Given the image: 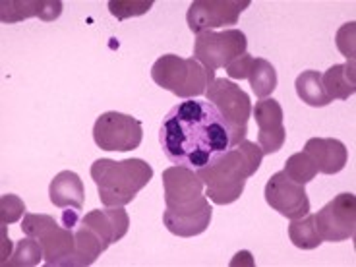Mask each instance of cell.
Returning a JSON list of instances; mask_svg holds the SVG:
<instances>
[{"mask_svg":"<svg viewBox=\"0 0 356 267\" xmlns=\"http://www.w3.org/2000/svg\"><path fill=\"white\" fill-rule=\"evenodd\" d=\"M163 155L180 167L200 170L234 147L221 113L204 99H186L165 115L159 128Z\"/></svg>","mask_w":356,"mask_h":267,"instance_id":"1","label":"cell"},{"mask_svg":"<svg viewBox=\"0 0 356 267\" xmlns=\"http://www.w3.org/2000/svg\"><path fill=\"white\" fill-rule=\"evenodd\" d=\"M261 159L264 152L258 143L242 140L211 165L196 170L207 186L205 197L217 205L234 204L242 196L246 180L258 172Z\"/></svg>","mask_w":356,"mask_h":267,"instance_id":"2","label":"cell"},{"mask_svg":"<svg viewBox=\"0 0 356 267\" xmlns=\"http://www.w3.org/2000/svg\"><path fill=\"white\" fill-rule=\"evenodd\" d=\"M91 178L105 207H124L149 184L153 169L143 159H97L91 165Z\"/></svg>","mask_w":356,"mask_h":267,"instance_id":"3","label":"cell"},{"mask_svg":"<svg viewBox=\"0 0 356 267\" xmlns=\"http://www.w3.org/2000/svg\"><path fill=\"white\" fill-rule=\"evenodd\" d=\"M152 78L159 88L167 89L180 99L205 95L207 86L215 80V72L207 70L194 58L178 54H163L152 68Z\"/></svg>","mask_w":356,"mask_h":267,"instance_id":"4","label":"cell"},{"mask_svg":"<svg viewBox=\"0 0 356 267\" xmlns=\"http://www.w3.org/2000/svg\"><path fill=\"white\" fill-rule=\"evenodd\" d=\"M22 231L41 244L47 266L72 267L76 256V234L74 229L64 227L60 219L56 221L51 215L27 213L24 215Z\"/></svg>","mask_w":356,"mask_h":267,"instance_id":"5","label":"cell"},{"mask_svg":"<svg viewBox=\"0 0 356 267\" xmlns=\"http://www.w3.org/2000/svg\"><path fill=\"white\" fill-rule=\"evenodd\" d=\"M205 97L221 113L225 122L229 124L234 143L246 140L250 116H252V101L248 93L242 91L234 81L215 78L205 89Z\"/></svg>","mask_w":356,"mask_h":267,"instance_id":"6","label":"cell"},{"mask_svg":"<svg viewBox=\"0 0 356 267\" xmlns=\"http://www.w3.org/2000/svg\"><path fill=\"white\" fill-rule=\"evenodd\" d=\"M248 39L241 29H225V31H204L196 37L194 43V60L207 70L227 68L246 54Z\"/></svg>","mask_w":356,"mask_h":267,"instance_id":"7","label":"cell"},{"mask_svg":"<svg viewBox=\"0 0 356 267\" xmlns=\"http://www.w3.org/2000/svg\"><path fill=\"white\" fill-rule=\"evenodd\" d=\"M143 140L142 122L116 111L103 113L93 124V142L103 152H132Z\"/></svg>","mask_w":356,"mask_h":267,"instance_id":"8","label":"cell"},{"mask_svg":"<svg viewBox=\"0 0 356 267\" xmlns=\"http://www.w3.org/2000/svg\"><path fill=\"white\" fill-rule=\"evenodd\" d=\"M314 222L321 241L345 242L355 236L356 231V197L355 194H339L330 204L323 205L314 215Z\"/></svg>","mask_w":356,"mask_h":267,"instance_id":"9","label":"cell"},{"mask_svg":"<svg viewBox=\"0 0 356 267\" xmlns=\"http://www.w3.org/2000/svg\"><path fill=\"white\" fill-rule=\"evenodd\" d=\"M248 6L250 0H196L188 8L186 24L196 35L215 27L236 26Z\"/></svg>","mask_w":356,"mask_h":267,"instance_id":"10","label":"cell"},{"mask_svg":"<svg viewBox=\"0 0 356 267\" xmlns=\"http://www.w3.org/2000/svg\"><path fill=\"white\" fill-rule=\"evenodd\" d=\"M264 196H266L267 205L273 211L291 221L310 213V200L306 194V188L293 182L283 170L275 172L267 180Z\"/></svg>","mask_w":356,"mask_h":267,"instance_id":"11","label":"cell"},{"mask_svg":"<svg viewBox=\"0 0 356 267\" xmlns=\"http://www.w3.org/2000/svg\"><path fill=\"white\" fill-rule=\"evenodd\" d=\"M213 217V209L205 196L197 197L196 202L178 207H167L163 213V222L167 231L180 238H192L207 231Z\"/></svg>","mask_w":356,"mask_h":267,"instance_id":"12","label":"cell"},{"mask_svg":"<svg viewBox=\"0 0 356 267\" xmlns=\"http://www.w3.org/2000/svg\"><path fill=\"white\" fill-rule=\"evenodd\" d=\"M259 128L258 145L264 155H271L283 149L286 140V130L283 126V108L275 99H259L256 107L252 108Z\"/></svg>","mask_w":356,"mask_h":267,"instance_id":"13","label":"cell"},{"mask_svg":"<svg viewBox=\"0 0 356 267\" xmlns=\"http://www.w3.org/2000/svg\"><path fill=\"white\" fill-rule=\"evenodd\" d=\"M163 194L167 207H178L196 202L197 197L204 196V182L197 177L196 170L172 165L169 169L163 170Z\"/></svg>","mask_w":356,"mask_h":267,"instance_id":"14","label":"cell"},{"mask_svg":"<svg viewBox=\"0 0 356 267\" xmlns=\"http://www.w3.org/2000/svg\"><path fill=\"white\" fill-rule=\"evenodd\" d=\"M81 222L97 234L105 246L122 241L130 229V217L122 207L93 209L81 217Z\"/></svg>","mask_w":356,"mask_h":267,"instance_id":"15","label":"cell"},{"mask_svg":"<svg viewBox=\"0 0 356 267\" xmlns=\"http://www.w3.org/2000/svg\"><path fill=\"white\" fill-rule=\"evenodd\" d=\"M304 152L310 155L321 175H337L345 169L348 159L345 143L335 138H312L304 145Z\"/></svg>","mask_w":356,"mask_h":267,"instance_id":"16","label":"cell"},{"mask_svg":"<svg viewBox=\"0 0 356 267\" xmlns=\"http://www.w3.org/2000/svg\"><path fill=\"white\" fill-rule=\"evenodd\" d=\"M63 14V2L58 0H26V2H18V0H10V2H2L0 4V19L4 24H16L22 19L27 18H41L44 22H53V19L60 18Z\"/></svg>","mask_w":356,"mask_h":267,"instance_id":"17","label":"cell"},{"mask_svg":"<svg viewBox=\"0 0 356 267\" xmlns=\"http://www.w3.org/2000/svg\"><path fill=\"white\" fill-rule=\"evenodd\" d=\"M49 197H51V204L60 207V209L74 207V209L81 211L83 202H86V188H83V182L76 172L63 170L51 180Z\"/></svg>","mask_w":356,"mask_h":267,"instance_id":"18","label":"cell"},{"mask_svg":"<svg viewBox=\"0 0 356 267\" xmlns=\"http://www.w3.org/2000/svg\"><path fill=\"white\" fill-rule=\"evenodd\" d=\"M356 74H355V60H348L347 64H333L325 74H321L323 88L327 91L333 101H347L353 97L356 91Z\"/></svg>","mask_w":356,"mask_h":267,"instance_id":"19","label":"cell"},{"mask_svg":"<svg viewBox=\"0 0 356 267\" xmlns=\"http://www.w3.org/2000/svg\"><path fill=\"white\" fill-rule=\"evenodd\" d=\"M296 93L302 103H306L308 107H327L333 103V99L327 95V91L323 88L321 81V74L316 70H306L296 78Z\"/></svg>","mask_w":356,"mask_h":267,"instance_id":"20","label":"cell"},{"mask_svg":"<svg viewBox=\"0 0 356 267\" xmlns=\"http://www.w3.org/2000/svg\"><path fill=\"white\" fill-rule=\"evenodd\" d=\"M246 80L250 81V88L254 89L256 97L267 99L277 89L275 66L267 63L266 58H256L254 56Z\"/></svg>","mask_w":356,"mask_h":267,"instance_id":"21","label":"cell"},{"mask_svg":"<svg viewBox=\"0 0 356 267\" xmlns=\"http://www.w3.org/2000/svg\"><path fill=\"white\" fill-rule=\"evenodd\" d=\"M289 238L296 248L300 250H316L320 246L321 238L314 222V215H304L300 219H294L289 225Z\"/></svg>","mask_w":356,"mask_h":267,"instance_id":"22","label":"cell"},{"mask_svg":"<svg viewBox=\"0 0 356 267\" xmlns=\"http://www.w3.org/2000/svg\"><path fill=\"white\" fill-rule=\"evenodd\" d=\"M286 177L291 178L293 182L306 186L308 182H312L316 175H318V167L312 161V157L306 152L294 153L289 159L285 161V169H283Z\"/></svg>","mask_w":356,"mask_h":267,"instance_id":"23","label":"cell"},{"mask_svg":"<svg viewBox=\"0 0 356 267\" xmlns=\"http://www.w3.org/2000/svg\"><path fill=\"white\" fill-rule=\"evenodd\" d=\"M10 258L12 259H8L4 266L33 267L37 266L44 256H43V248H41V244H39L35 238L26 236V238H22V241L16 244V250H14V254H12Z\"/></svg>","mask_w":356,"mask_h":267,"instance_id":"24","label":"cell"},{"mask_svg":"<svg viewBox=\"0 0 356 267\" xmlns=\"http://www.w3.org/2000/svg\"><path fill=\"white\" fill-rule=\"evenodd\" d=\"M26 215V204L14 194H4L0 197V225H12Z\"/></svg>","mask_w":356,"mask_h":267,"instance_id":"25","label":"cell"},{"mask_svg":"<svg viewBox=\"0 0 356 267\" xmlns=\"http://www.w3.org/2000/svg\"><path fill=\"white\" fill-rule=\"evenodd\" d=\"M153 6V0H142V2H138V0H134V2H122V0H111L108 2V10H111V14L118 19H126V18H132V16H143L145 12H149V8Z\"/></svg>","mask_w":356,"mask_h":267,"instance_id":"26","label":"cell"},{"mask_svg":"<svg viewBox=\"0 0 356 267\" xmlns=\"http://www.w3.org/2000/svg\"><path fill=\"white\" fill-rule=\"evenodd\" d=\"M337 49L347 56L348 60H355V22L345 24L339 29Z\"/></svg>","mask_w":356,"mask_h":267,"instance_id":"27","label":"cell"},{"mask_svg":"<svg viewBox=\"0 0 356 267\" xmlns=\"http://www.w3.org/2000/svg\"><path fill=\"white\" fill-rule=\"evenodd\" d=\"M252 60H254V56H250L248 53L241 56V58H236L234 63H231L225 70H227V76L231 78V80H246L248 78V72L250 66H252Z\"/></svg>","mask_w":356,"mask_h":267,"instance_id":"28","label":"cell"}]
</instances>
